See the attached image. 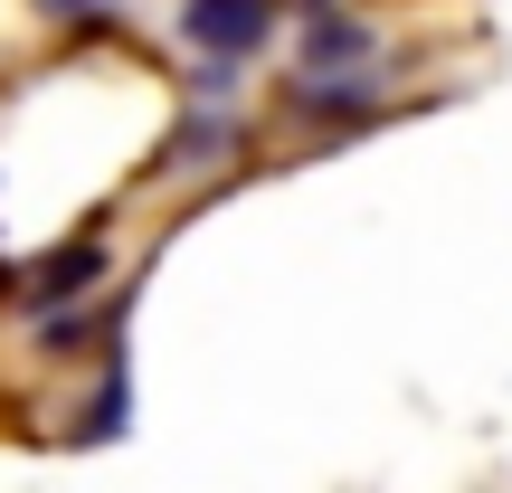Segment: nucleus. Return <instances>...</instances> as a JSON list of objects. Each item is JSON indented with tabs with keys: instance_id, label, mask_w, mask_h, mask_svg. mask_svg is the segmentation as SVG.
<instances>
[{
	"instance_id": "f257e3e1",
	"label": "nucleus",
	"mask_w": 512,
	"mask_h": 493,
	"mask_svg": "<svg viewBox=\"0 0 512 493\" xmlns=\"http://www.w3.org/2000/svg\"><path fill=\"white\" fill-rule=\"evenodd\" d=\"M275 29V0H181V38L209 48V67H238V57L266 48Z\"/></svg>"
},
{
	"instance_id": "f03ea898",
	"label": "nucleus",
	"mask_w": 512,
	"mask_h": 493,
	"mask_svg": "<svg viewBox=\"0 0 512 493\" xmlns=\"http://www.w3.org/2000/svg\"><path fill=\"white\" fill-rule=\"evenodd\" d=\"M95 275H105V238H76V247L38 256V266L19 275L10 294H19V313H29V323H38V313H67L76 294H95Z\"/></svg>"
},
{
	"instance_id": "7ed1b4c3",
	"label": "nucleus",
	"mask_w": 512,
	"mask_h": 493,
	"mask_svg": "<svg viewBox=\"0 0 512 493\" xmlns=\"http://www.w3.org/2000/svg\"><path fill=\"white\" fill-rule=\"evenodd\" d=\"M361 57H370V29L313 0V29H304V67H313V76H351Z\"/></svg>"
},
{
	"instance_id": "20e7f679",
	"label": "nucleus",
	"mask_w": 512,
	"mask_h": 493,
	"mask_svg": "<svg viewBox=\"0 0 512 493\" xmlns=\"http://www.w3.org/2000/svg\"><path fill=\"white\" fill-rule=\"evenodd\" d=\"M209 152H228V124L219 114H190V133H171L162 162H209Z\"/></svg>"
},
{
	"instance_id": "39448f33",
	"label": "nucleus",
	"mask_w": 512,
	"mask_h": 493,
	"mask_svg": "<svg viewBox=\"0 0 512 493\" xmlns=\"http://www.w3.org/2000/svg\"><path fill=\"white\" fill-rule=\"evenodd\" d=\"M38 10H57V19H86V10H105V0H38Z\"/></svg>"
},
{
	"instance_id": "423d86ee",
	"label": "nucleus",
	"mask_w": 512,
	"mask_h": 493,
	"mask_svg": "<svg viewBox=\"0 0 512 493\" xmlns=\"http://www.w3.org/2000/svg\"><path fill=\"white\" fill-rule=\"evenodd\" d=\"M10 285H19V275H0V294H10Z\"/></svg>"
}]
</instances>
